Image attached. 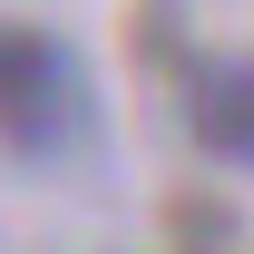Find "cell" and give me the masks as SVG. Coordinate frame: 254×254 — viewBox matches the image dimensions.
Wrapping results in <instances>:
<instances>
[{"mask_svg":"<svg viewBox=\"0 0 254 254\" xmlns=\"http://www.w3.org/2000/svg\"><path fill=\"white\" fill-rule=\"evenodd\" d=\"M186 127H195V147L215 166H245L254 176V59H215V68H195V88H186Z\"/></svg>","mask_w":254,"mask_h":254,"instance_id":"2","label":"cell"},{"mask_svg":"<svg viewBox=\"0 0 254 254\" xmlns=\"http://www.w3.org/2000/svg\"><path fill=\"white\" fill-rule=\"evenodd\" d=\"M78 127H88L78 49H68L59 30L0 20V147H10V157H68Z\"/></svg>","mask_w":254,"mask_h":254,"instance_id":"1","label":"cell"}]
</instances>
